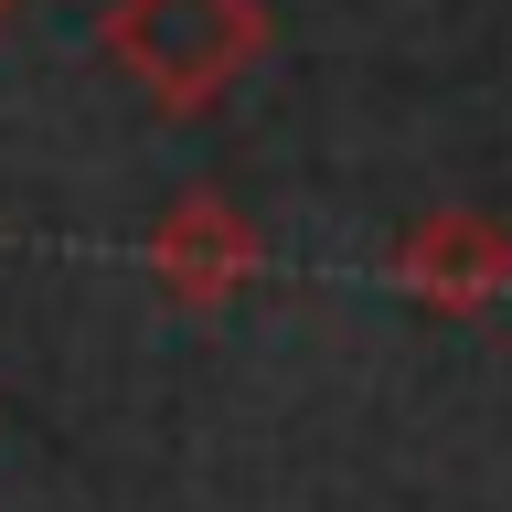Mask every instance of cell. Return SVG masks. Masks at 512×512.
Segmentation results:
<instances>
[{
  "mask_svg": "<svg viewBox=\"0 0 512 512\" xmlns=\"http://www.w3.org/2000/svg\"><path fill=\"white\" fill-rule=\"evenodd\" d=\"M395 278L416 310L438 320H480L512 299V224L502 214H427L395 235Z\"/></svg>",
  "mask_w": 512,
  "mask_h": 512,
  "instance_id": "cell-3",
  "label": "cell"
},
{
  "mask_svg": "<svg viewBox=\"0 0 512 512\" xmlns=\"http://www.w3.org/2000/svg\"><path fill=\"white\" fill-rule=\"evenodd\" d=\"M267 246H256V224L224 203V192H182L171 214L150 224V288L171 310H224V299H246Z\"/></svg>",
  "mask_w": 512,
  "mask_h": 512,
  "instance_id": "cell-2",
  "label": "cell"
},
{
  "mask_svg": "<svg viewBox=\"0 0 512 512\" xmlns=\"http://www.w3.org/2000/svg\"><path fill=\"white\" fill-rule=\"evenodd\" d=\"M96 54L118 64L160 118H214L256 75V54H267V11L256 0H107Z\"/></svg>",
  "mask_w": 512,
  "mask_h": 512,
  "instance_id": "cell-1",
  "label": "cell"
},
{
  "mask_svg": "<svg viewBox=\"0 0 512 512\" xmlns=\"http://www.w3.org/2000/svg\"><path fill=\"white\" fill-rule=\"evenodd\" d=\"M11 11H22V0H0V22H11Z\"/></svg>",
  "mask_w": 512,
  "mask_h": 512,
  "instance_id": "cell-4",
  "label": "cell"
}]
</instances>
